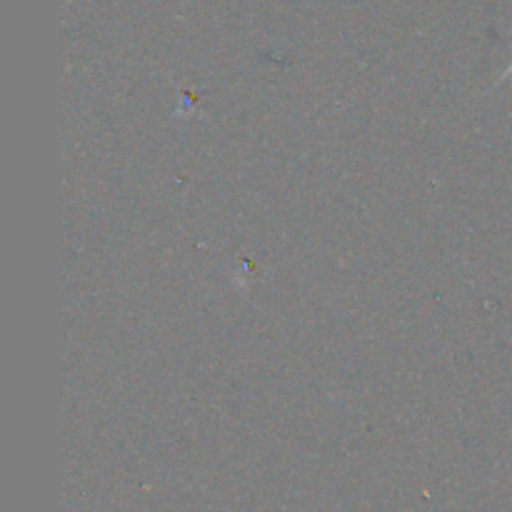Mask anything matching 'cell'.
<instances>
[{
    "label": "cell",
    "instance_id": "obj_1",
    "mask_svg": "<svg viewBox=\"0 0 512 512\" xmlns=\"http://www.w3.org/2000/svg\"><path fill=\"white\" fill-rule=\"evenodd\" d=\"M510 75H512V63H510V68H508V70H505V75H500V80L510 78ZM500 80H498V83H500Z\"/></svg>",
    "mask_w": 512,
    "mask_h": 512
}]
</instances>
